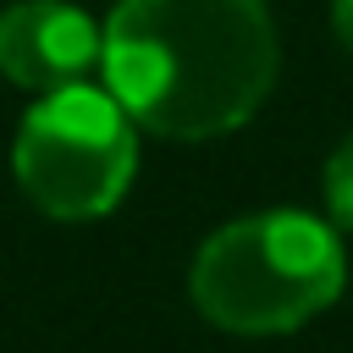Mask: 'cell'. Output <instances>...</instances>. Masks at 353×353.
<instances>
[{"mask_svg": "<svg viewBox=\"0 0 353 353\" xmlns=\"http://www.w3.org/2000/svg\"><path fill=\"white\" fill-rule=\"evenodd\" d=\"M99 66L121 110L160 138L243 127L276 83L265 0H121Z\"/></svg>", "mask_w": 353, "mask_h": 353, "instance_id": "obj_1", "label": "cell"}, {"mask_svg": "<svg viewBox=\"0 0 353 353\" xmlns=\"http://www.w3.org/2000/svg\"><path fill=\"white\" fill-rule=\"evenodd\" d=\"M342 292V243L298 210H265L221 226L193 259V303L204 320L265 336L292 331Z\"/></svg>", "mask_w": 353, "mask_h": 353, "instance_id": "obj_2", "label": "cell"}, {"mask_svg": "<svg viewBox=\"0 0 353 353\" xmlns=\"http://www.w3.org/2000/svg\"><path fill=\"white\" fill-rule=\"evenodd\" d=\"M132 165H138L132 116L121 110L116 94L88 83L44 94L22 116L11 149L22 193L55 221H94L116 210V199L132 182Z\"/></svg>", "mask_w": 353, "mask_h": 353, "instance_id": "obj_3", "label": "cell"}, {"mask_svg": "<svg viewBox=\"0 0 353 353\" xmlns=\"http://www.w3.org/2000/svg\"><path fill=\"white\" fill-rule=\"evenodd\" d=\"M105 33L66 0H22L0 11V77L17 88L55 94L66 83H83V72L99 61Z\"/></svg>", "mask_w": 353, "mask_h": 353, "instance_id": "obj_4", "label": "cell"}, {"mask_svg": "<svg viewBox=\"0 0 353 353\" xmlns=\"http://www.w3.org/2000/svg\"><path fill=\"white\" fill-rule=\"evenodd\" d=\"M325 199H331V215L353 226V132L336 143V154L325 165Z\"/></svg>", "mask_w": 353, "mask_h": 353, "instance_id": "obj_5", "label": "cell"}, {"mask_svg": "<svg viewBox=\"0 0 353 353\" xmlns=\"http://www.w3.org/2000/svg\"><path fill=\"white\" fill-rule=\"evenodd\" d=\"M331 22H336V39L353 50V0H331Z\"/></svg>", "mask_w": 353, "mask_h": 353, "instance_id": "obj_6", "label": "cell"}]
</instances>
